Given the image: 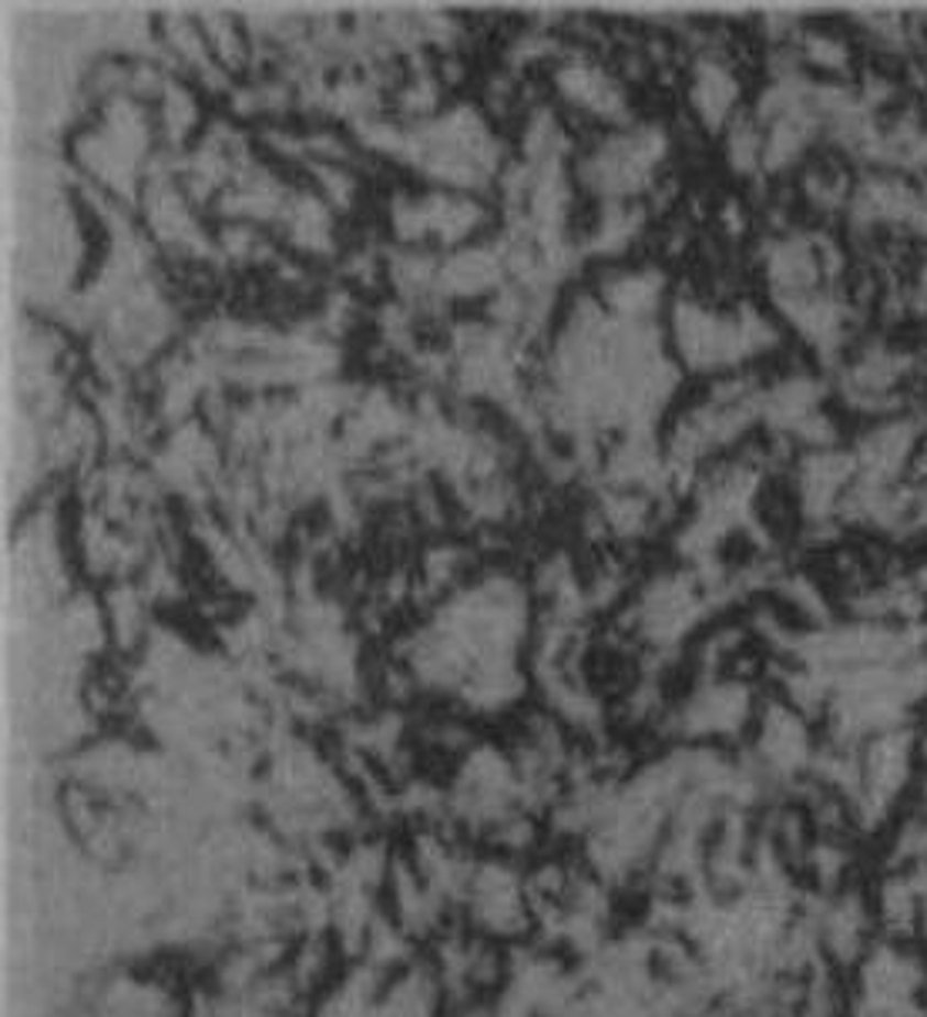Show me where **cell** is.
<instances>
[{"mask_svg": "<svg viewBox=\"0 0 927 1017\" xmlns=\"http://www.w3.org/2000/svg\"><path fill=\"white\" fill-rule=\"evenodd\" d=\"M732 95H736L732 78H729L722 68L709 65V68L699 71V78H696V104H699V111H703L709 121H716V118L726 114Z\"/></svg>", "mask_w": 927, "mask_h": 1017, "instance_id": "1", "label": "cell"}, {"mask_svg": "<svg viewBox=\"0 0 927 1017\" xmlns=\"http://www.w3.org/2000/svg\"><path fill=\"white\" fill-rule=\"evenodd\" d=\"M565 85L569 88H575L578 85V98L582 101H588V108H598V111H611V101L618 104V95L611 91V85L602 78V75H595V71H588V68H572L569 75H565Z\"/></svg>", "mask_w": 927, "mask_h": 1017, "instance_id": "2", "label": "cell"}]
</instances>
